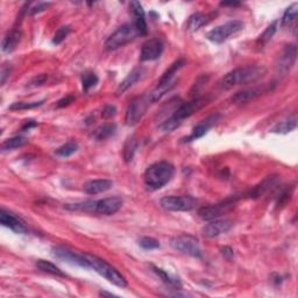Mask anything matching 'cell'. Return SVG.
Masks as SVG:
<instances>
[{
	"label": "cell",
	"mask_w": 298,
	"mask_h": 298,
	"mask_svg": "<svg viewBox=\"0 0 298 298\" xmlns=\"http://www.w3.org/2000/svg\"><path fill=\"white\" fill-rule=\"evenodd\" d=\"M266 74V69L262 65H247L242 68L234 69L227 75H225L219 82V86L224 90L232 89L238 85L255 83Z\"/></svg>",
	"instance_id": "obj_1"
},
{
	"label": "cell",
	"mask_w": 298,
	"mask_h": 298,
	"mask_svg": "<svg viewBox=\"0 0 298 298\" xmlns=\"http://www.w3.org/2000/svg\"><path fill=\"white\" fill-rule=\"evenodd\" d=\"M207 102L208 100L205 98H196L194 100H191V102L183 103L182 105H179L177 110H175L173 116L163 121L162 124L158 125V128L161 129L162 132L174 131V129L179 127V125L183 123L184 119H188L189 117H191L195 112L205 106V105L208 104Z\"/></svg>",
	"instance_id": "obj_2"
},
{
	"label": "cell",
	"mask_w": 298,
	"mask_h": 298,
	"mask_svg": "<svg viewBox=\"0 0 298 298\" xmlns=\"http://www.w3.org/2000/svg\"><path fill=\"white\" fill-rule=\"evenodd\" d=\"M175 168L169 162H156L147 168L145 173V183L152 190H158L169 183L174 177Z\"/></svg>",
	"instance_id": "obj_3"
},
{
	"label": "cell",
	"mask_w": 298,
	"mask_h": 298,
	"mask_svg": "<svg viewBox=\"0 0 298 298\" xmlns=\"http://www.w3.org/2000/svg\"><path fill=\"white\" fill-rule=\"evenodd\" d=\"M85 258L87 264H89V269H94L96 272H98L100 276L106 279L108 282L113 283L119 288L127 287V281L124 278L120 272L112 267L110 263H107L105 260L100 259L96 255L85 253Z\"/></svg>",
	"instance_id": "obj_4"
},
{
	"label": "cell",
	"mask_w": 298,
	"mask_h": 298,
	"mask_svg": "<svg viewBox=\"0 0 298 298\" xmlns=\"http://www.w3.org/2000/svg\"><path fill=\"white\" fill-rule=\"evenodd\" d=\"M139 36H141V34L135 24H125L107 37L105 47L108 50H116L128 44L129 42L134 41Z\"/></svg>",
	"instance_id": "obj_5"
},
{
	"label": "cell",
	"mask_w": 298,
	"mask_h": 298,
	"mask_svg": "<svg viewBox=\"0 0 298 298\" xmlns=\"http://www.w3.org/2000/svg\"><path fill=\"white\" fill-rule=\"evenodd\" d=\"M153 104L154 102L152 97H150V94L142 95L140 97L133 99L131 104L128 105L127 111H126V124L128 126L136 125Z\"/></svg>",
	"instance_id": "obj_6"
},
{
	"label": "cell",
	"mask_w": 298,
	"mask_h": 298,
	"mask_svg": "<svg viewBox=\"0 0 298 298\" xmlns=\"http://www.w3.org/2000/svg\"><path fill=\"white\" fill-rule=\"evenodd\" d=\"M243 26H245V25H243V22L240 20L228 21V22L220 25V26L210 31L207 37L210 41L215 42V43H221V42L230 39L232 35H236L237 33L241 32L243 29Z\"/></svg>",
	"instance_id": "obj_7"
},
{
	"label": "cell",
	"mask_w": 298,
	"mask_h": 298,
	"mask_svg": "<svg viewBox=\"0 0 298 298\" xmlns=\"http://www.w3.org/2000/svg\"><path fill=\"white\" fill-rule=\"evenodd\" d=\"M196 198L192 196H169L161 199V207L167 211L187 212L197 207Z\"/></svg>",
	"instance_id": "obj_8"
},
{
	"label": "cell",
	"mask_w": 298,
	"mask_h": 298,
	"mask_svg": "<svg viewBox=\"0 0 298 298\" xmlns=\"http://www.w3.org/2000/svg\"><path fill=\"white\" fill-rule=\"evenodd\" d=\"M170 245L174 249L180 251V253L187 254L189 257L200 259L201 250L199 247V242L195 237L192 236H178L170 240Z\"/></svg>",
	"instance_id": "obj_9"
},
{
	"label": "cell",
	"mask_w": 298,
	"mask_h": 298,
	"mask_svg": "<svg viewBox=\"0 0 298 298\" xmlns=\"http://www.w3.org/2000/svg\"><path fill=\"white\" fill-rule=\"evenodd\" d=\"M237 201V197H230V198L225 199L224 201H220L218 204L209 205V207H203L198 210V216L203 220L211 221L218 219V218L225 215L226 212H228L231 209L234 207Z\"/></svg>",
	"instance_id": "obj_10"
},
{
	"label": "cell",
	"mask_w": 298,
	"mask_h": 298,
	"mask_svg": "<svg viewBox=\"0 0 298 298\" xmlns=\"http://www.w3.org/2000/svg\"><path fill=\"white\" fill-rule=\"evenodd\" d=\"M53 254L54 257H56L57 259L63 260V261L69 262L71 264H76L82 268H85V269H89V264H87L85 253H78V251L71 250L66 247L57 246L53 248Z\"/></svg>",
	"instance_id": "obj_11"
},
{
	"label": "cell",
	"mask_w": 298,
	"mask_h": 298,
	"mask_svg": "<svg viewBox=\"0 0 298 298\" xmlns=\"http://www.w3.org/2000/svg\"><path fill=\"white\" fill-rule=\"evenodd\" d=\"M123 199L120 197H108V198L95 200L94 213L103 216H112L118 212L123 207Z\"/></svg>",
	"instance_id": "obj_12"
},
{
	"label": "cell",
	"mask_w": 298,
	"mask_h": 298,
	"mask_svg": "<svg viewBox=\"0 0 298 298\" xmlns=\"http://www.w3.org/2000/svg\"><path fill=\"white\" fill-rule=\"evenodd\" d=\"M163 49V42L159 39H150L147 40L141 48L140 54V60L147 62V61H155L162 55Z\"/></svg>",
	"instance_id": "obj_13"
},
{
	"label": "cell",
	"mask_w": 298,
	"mask_h": 298,
	"mask_svg": "<svg viewBox=\"0 0 298 298\" xmlns=\"http://www.w3.org/2000/svg\"><path fill=\"white\" fill-rule=\"evenodd\" d=\"M232 226L233 222L228 219H215L204 226L203 234L207 238H216L227 233Z\"/></svg>",
	"instance_id": "obj_14"
},
{
	"label": "cell",
	"mask_w": 298,
	"mask_h": 298,
	"mask_svg": "<svg viewBox=\"0 0 298 298\" xmlns=\"http://www.w3.org/2000/svg\"><path fill=\"white\" fill-rule=\"evenodd\" d=\"M218 119H219V116L215 114V116L209 117V118L207 119H204L203 121H200L198 125L195 126L190 135L184 137L183 142H191V141L198 140L200 139V137H203L205 134L210 131V128H211L212 126L217 123Z\"/></svg>",
	"instance_id": "obj_15"
},
{
	"label": "cell",
	"mask_w": 298,
	"mask_h": 298,
	"mask_svg": "<svg viewBox=\"0 0 298 298\" xmlns=\"http://www.w3.org/2000/svg\"><path fill=\"white\" fill-rule=\"evenodd\" d=\"M297 58V47L296 44H289L284 48L283 53L280 56V63H279V71L281 74L285 75L288 71L296 63Z\"/></svg>",
	"instance_id": "obj_16"
},
{
	"label": "cell",
	"mask_w": 298,
	"mask_h": 298,
	"mask_svg": "<svg viewBox=\"0 0 298 298\" xmlns=\"http://www.w3.org/2000/svg\"><path fill=\"white\" fill-rule=\"evenodd\" d=\"M268 90H269L268 87H251V89H246V90L237 92L236 95H233L231 100H232L234 104L247 103V102H250V100L260 97V96H261L263 92H266Z\"/></svg>",
	"instance_id": "obj_17"
},
{
	"label": "cell",
	"mask_w": 298,
	"mask_h": 298,
	"mask_svg": "<svg viewBox=\"0 0 298 298\" xmlns=\"http://www.w3.org/2000/svg\"><path fill=\"white\" fill-rule=\"evenodd\" d=\"M0 222L5 227L14 231L15 233H25L27 231L26 226L22 224V221H20L18 218L14 217L12 213L5 211V210L0 211Z\"/></svg>",
	"instance_id": "obj_18"
},
{
	"label": "cell",
	"mask_w": 298,
	"mask_h": 298,
	"mask_svg": "<svg viewBox=\"0 0 298 298\" xmlns=\"http://www.w3.org/2000/svg\"><path fill=\"white\" fill-rule=\"evenodd\" d=\"M113 187V182L110 179H92L83 186V190L87 195H98L105 192Z\"/></svg>",
	"instance_id": "obj_19"
},
{
	"label": "cell",
	"mask_w": 298,
	"mask_h": 298,
	"mask_svg": "<svg viewBox=\"0 0 298 298\" xmlns=\"http://www.w3.org/2000/svg\"><path fill=\"white\" fill-rule=\"evenodd\" d=\"M144 75H145L144 68H136L131 71V73L127 75V77L119 84L118 89H117V95L118 96L123 95L124 92L127 91L129 87H132L136 82H139L140 79L144 77Z\"/></svg>",
	"instance_id": "obj_20"
},
{
	"label": "cell",
	"mask_w": 298,
	"mask_h": 298,
	"mask_svg": "<svg viewBox=\"0 0 298 298\" xmlns=\"http://www.w3.org/2000/svg\"><path fill=\"white\" fill-rule=\"evenodd\" d=\"M131 12L134 15V24L135 26L139 29L141 35H146L147 34V24H146V19H145V11L142 8L141 4L139 2H131Z\"/></svg>",
	"instance_id": "obj_21"
},
{
	"label": "cell",
	"mask_w": 298,
	"mask_h": 298,
	"mask_svg": "<svg viewBox=\"0 0 298 298\" xmlns=\"http://www.w3.org/2000/svg\"><path fill=\"white\" fill-rule=\"evenodd\" d=\"M21 40V31L18 28H13L11 32L7 33V35L4 37L2 49L4 53H12L16 48V45Z\"/></svg>",
	"instance_id": "obj_22"
},
{
	"label": "cell",
	"mask_w": 298,
	"mask_h": 298,
	"mask_svg": "<svg viewBox=\"0 0 298 298\" xmlns=\"http://www.w3.org/2000/svg\"><path fill=\"white\" fill-rule=\"evenodd\" d=\"M213 14L195 13L192 14L188 21V29L190 32H197L205 25H208L212 20Z\"/></svg>",
	"instance_id": "obj_23"
},
{
	"label": "cell",
	"mask_w": 298,
	"mask_h": 298,
	"mask_svg": "<svg viewBox=\"0 0 298 298\" xmlns=\"http://www.w3.org/2000/svg\"><path fill=\"white\" fill-rule=\"evenodd\" d=\"M297 127V116L292 114L291 117H289L288 119H285L283 121H280L279 124H276L274 127L271 128V133L276 134H288L292 132L293 129H296Z\"/></svg>",
	"instance_id": "obj_24"
},
{
	"label": "cell",
	"mask_w": 298,
	"mask_h": 298,
	"mask_svg": "<svg viewBox=\"0 0 298 298\" xmlns=\"http://www.w3.org/2000/svg\"><path fill=\"white\" fill-rule=\"evenodd\" d=\"M116 132H117V125L113 123H107V124L102 125L100 127L96 129V131L94 132V137L98 141H103L114 135Z\"/></svg>",
	"instance_id": "obj_25"
},
{
	"label": "cell",
	"mask_w": 298,
	"mask_h": 298,
	"mask_svg": "<svg viewBox=\"0 0 298 298\" xmlns=\"http://www.w3.org/2000/svg\"><path fill=\"white\" fill-rule=\"evenodd\" d=\"M184 64H186V60H184V58H179V60L174 62L173 64L170 65V68L168 69L165 74H163V76L161 78H159L157 85H162V84H167L171 82V78H173L174 75L177 73V71L182 68Z\"/></svg>",
	"instance_id": "obj_26"
},
{
	"label": "cell",
	"mask_w": 298,
	"mask_h": 298,
	"mask_svg": "<svg viewBox=\"0 0 298 298\" xmlns=\"http://www.w3.org/2000/svg\"><path fill=\"white\" fill-rule=\"evenodd\" d=\"M36 267H37V269H40L44 272H48V274L61 276V278H65V274L60 269V268L56 267L55 264L52 263V262L45 261V260H37Z\"/></svg>",
	"instance_id": "obj_27"
},
{
	"label": "cell",
	"mask_w": 298,
	"mask_h": 298,
	"mask_svg": "<svg viewBox=\"0 0 298 298\" xmlns=\"http://www.w3.org/2000/svg\"><path fill=\"white\" fill-rule=\"evenodd\" d=\"M28 142L26 137L24 136H14L11 137V139L5 140L2 144V150L3 152H7V150H14L16 148H20V147L25 146Z\"/></svg>",
	"instance_id": "obj_28"
},
{
	"label": "cell",
	"mask_w": 298,
	"mask_h": 298,
	"mask_svg": "<svg viewBox=\"0 0 298 298\" xmlns=\"http://www.w3.org/2000/svg\"><path fill=\"white\" fill-rule=\"evenodd\" d=\"M297 14H298V4H292V5L290 7H288L284 12L283 18H282V26L283 27L291 26V25L295 22L297 19Z\"/></svg>",
	"instance_id": "obj_29"
},
{
	"label": "cell",
	"mask_w": 298,
	"mask_h": 298,
	"mask_svg": "<svg viewBox=\"0 0 298 298\" xmlns=\"http://www.w3.org/2000/svg\"><path fill=\"white\" fill-rule=\"evenodd\" d=\"M98 76L92 71H85L82 75V85H83V90L85 92H89L90 89L95 87L98 84Z\"/></svg>",
	"instance_id": "obj_30"
},
{
	"label": "cell",
	"mask_w": 298,
	"mask_h": 298,
	"mask_svg": "<svg viewBox=\"0 0 298 298\" xmlns=\"http://www.w3.org/2000/svg\"><path fill=\"white\" fill-rule=\"evenodd\" d=\"M78 150V144L76 141H69L65 145L61 146L60 148L56 150V154L61 157H69L71 155L75 154Z\"/></svg>",
	"instance_id": "obj_31"
},
{
	"label": "cell",
	"mask_w": 298,
	"mask_h": 298,
	"mask_svg": "<svg viewBox=\"0 0 298 298\" xmlns=\"http://www.w3.org/2000/svg\"><path fill=\"white\" fill-rule=\"evenodd\" d=\"M137 148V141L134 137H129L124 147V158L126 162H131Z\"/></svg>",
	"instance_id": "obj_32"
},
{
	"label": "cell",
	"mask_w": 298,
	"mask_h": 298,
	"mask_svg": "<svg viewBox=\"0 0 298 298\" xmlns=\"http://www.w3.org/2000/svg\"><path fill=\"white\" fill-rule=\"evenodd\" d=\"M276 31H278V21H274V22L267 27L266 31L263 32V34L260 35V39H259L260 43L266 44L267 42L269 41L272 36H274Z\"/></svg>",
	"instance_id": "obj_33"
},
{
	"label": "cell",
	"mask_w": 298,
	"mask_h": 298,
	"mask_svg": "<svg viewBox=\"0 0 298 298\" xmlns=\"http://www.w3.org/2000/svg\"><path fill=\"white\" fill-rule=\"evenodd\" d=\"M153 269L155 272H156L157 276H159V278L165 281L166 283H168L169 285H173V287H180L179 281L174 279V278H171V276L169 274H167V272L163 269H159V268H156V267H153Z\"/></svg>",
	"instance_id": "obj_34"
},
{
	"label": "cell",
	"mask_w": 298,
	"mask_h": 298,
	"mask_svg": "<svg viewBox=\"0 0 298 298\" xmlns=\"http://www.w3.org/2000/svg\"><path fill=\"white\" fill-rule=\"evenodd\" d=\"M43 103H44V100H40V102H32V103L18 102V103L12 104L10 106V110H29V108L39 107Z\"/></svg>",
	"instance_id": "obj_35"
},
{
	"label": "cell",
	"mask_w": 298,
	"mask_h": 298,
	"mask_svg": "<svg viewBox=\"0 0 298 298\" xmlns=\"http://www.w3.org/2000/svg\"><path fill=\"white\" fill-rule=\"evenodd\" d=\"M139 245L142 247L144 249L150 250V249H156L159 247V242L156 240V239L150 238V237H145L140 239Z\"/></svg>",
	"instance_id": "obj_36"
},
{
	"label": "cell",
	"mask_w": 298,
	"mask_h": 298,
	"mask_svg": "<svg viewBox=\"0 0 298 298\" xmlns=\"http://www.w3.org/2000/svg\"><path fill=\"white\" fill-rule=\"evenodd\" d=\"M70 31H71L70 26H63V27H61V28L58 29V31L55 33V35H54L53 43H54V44H60V43H62V42L65 40V37L69 35Z\"/></svg>",
	"instance_id": "obj_37"
},
{
	"label": "cell",
	"mask_w": 298,
	"mask_h": 298,
	"mask_svg": "<svg viewBox=\"0 0 298 298\" xmlns=\"http://www.w3.org/2000/svg\"><path fill=\"white\" fill-rule=\"evenodd\" d=\"M116 114H117V108L116 106H113V105H106V106L103 108L102 116L104 119H110Z\"/></svg>",
	"instance_id": "obj_38"
},
{
	"label": "cell",
	"mask_w": 298,
	"mask_h": 298,
	"mask_svg": "<svg viewBox=\"0 0 298 298\" xmlns=\"http://www.w3.org/2000/svg\"><path fill=\"white\" fill-rule=\"evenodd\" d=\"M48 78V75H39V76H36L32 79L31 82H29L28 86H32V87H35V86H40L43 84L45 81H47Z\"/></svg>",
	"instance_id": "obj_39"
},
{
	"label": "cell",
	"mask_w": 298,
	"mask_h": 298,
	"mask_svg": "<svg viewBox=\"0 0 298 298\" xmlns=\"http://www.w3.org/2000/svg\"><path fill=\"white\" fill-rule=\"evenodd\" d=\"M10 74H11L10 65L4 64L2 68V74H0V83H2V85H4V83L6 82V78L10 76Z\"/></svg>",
	"instance_id": "obj_40"
},
{
	"label": "cell",
	"mask_w": 298,
	"mask_h": 298,
	"mask_svg": "<svg viewBox=\"0 0 298 298\" xmlns=\"http://www.w3.org/2000/svg\"><path fill=\"white\" fill-rule=\"evenodd\" d=\"M49 6H50V3H40V4H37V5L34 8H32V10H31V14L40 13V12L47 10Z\"/></svg>",
	"instance_id": "obj_41"
},
{
	"label": "cell",
	"mask_w": 298,
	"mask_h": 298,
	"mask_svg": "<svg viewBox=\"0 0 298 298\" xmlns=\"http://www.w3.org/2000/svg\"><path fill=\"white\" fill-rule=\"evenodd\" d=\"M74 100H75L74 96H66V97H64L63 99L58 100L57 107H65V106H68V105H70L71 103H73Z\"/></svg>",
	"instance_id": "obj_42"
},
{
	"label": "cell",
	"mask_w": 298,
	"mask_h": 298,
	"mask_svg": "<svg viewBox=\"0 0 298 298\" xmlns=\"http://www.w3.org/2000/svg\"><path fill=\"white\" fill-rule=\"evenodd\" d=\"M221 254L224 255V258H226L227 260H232L234 258V251L233 249L231 248V247H224V248L221 249Z\"/></svg>",
	"instance_id": "obj_43"
},
{
	"label": "cell",
	"mask_w": 298,
	"mask_h": 298,
	"mask_svg": "<svg viewBox=\"0 0 298 298\" xmlns=\"http://www.w3.org/2000/svg\"><path fill=\"white\" fill-rule=\"evenodd\" d=\"M35 126H37L36 121H34V120H27L21 129H22V131H27V129H31L32 127H35Z\"/></svg>",
	"instance_id": "obj_44"
},
{
	"label": "cell",
	"mask_w": 298,
	"mask_h": 298,
	"mask_svg": "<svg viewBox=\"0 0 298 298\" xmlns=\"http://www.w3.org/2000/svg\"><path fill=\"white\" fill-rule=\"evenodd\" d=\"M241 4L240 3H237V2H228V3H221V6H233V7H237V6H240Z\"/></svg>",
	"instance_id": "obj_45"
}]
</instances>
